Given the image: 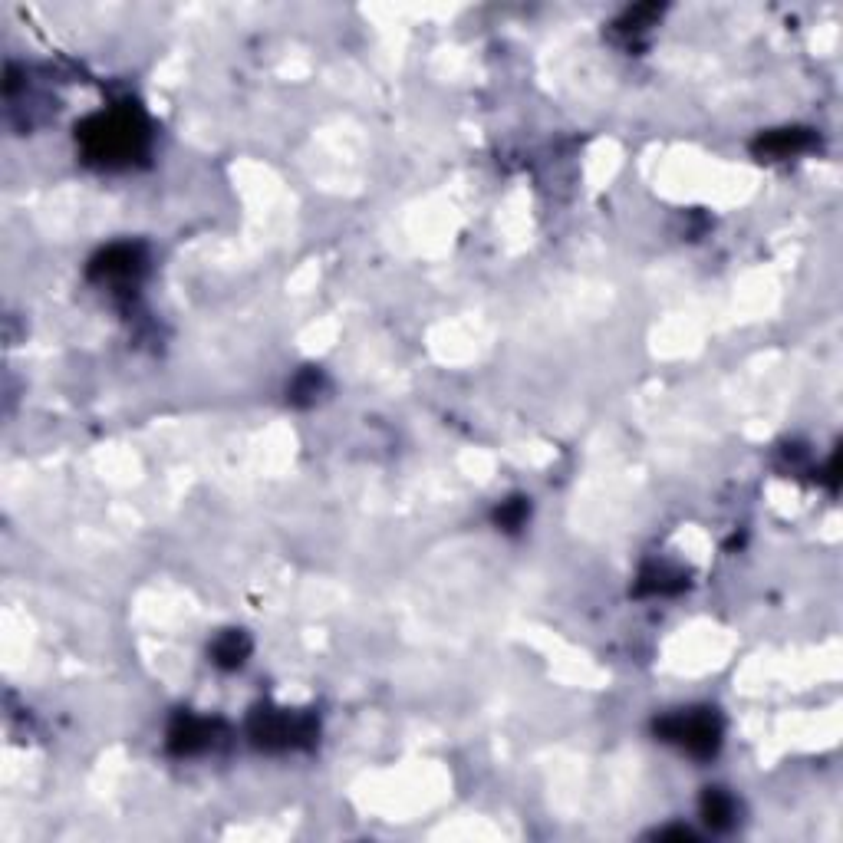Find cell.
<instances>
[{
  "label": "cell",
  "instance_id": "6da1fadb",
  "mask_svg": "<svg viewBox=\"0 0 843 843\" xmlns=\"http://www.w3.org/2000/svg\"><path fill=\"white\" fill-rule=\"evenodd\" d=\"M145 122L136 109H116V112H99V116L86 119L76 129V139L83 142L89 159L96 162H126L145 145Z\"/></svg>",
  "mask_w": 843,
  "mask_h": 843
},
{
  "label": "cell",
  "instance_id": "7a4b0ae2",
  "mask_svg": "<svg viewBox=\"0 0 843 843\" xmlns=\"http://www.w3.org/2000/svg\"><path fill=\"white\" fill-rule=\"evenodd\" d=\"M656 732L666 741H676L695 758H712L722 745V722L712 712H685L662 718Z\"/></svg>",
  "mask_w": 843,
  "mask_h": 843
},
{
  "label": "cell",
  "instance_id": "3957f363",
  "mask_svg": "<svg viewBox=\"0 0 843 843\" xmlns=\"http://www.w3.org/2000/svg\"><path fill=\"white\" fill-rule=\"evenodd\" d=\"M317 735V725L307 715H290V712H271L261 708L251 718V738L261 748H297L310 745V738Z\"/></svg>",
  "mask_w": 843,
  "mask_h": 843
},
{
  "label": "cell",
  "instance_id": "277c9868",
  "mask_svg": "<svg viewBox=\"0 0 843 843\" xmlns=\"http://www.w3.org/2000/svg\"><path fill=\"white\" fill-rule=\"evenodd\" d=\"M142 267H145L142 247L112 244L99 257H93V264H89V277L99 280V284H129V280H136L142 274Z\"/></svg>",
  "mask_w": 843,
  "mask_h": 843
},
{
  "label": "cell",
  "instance_id": "5b68a950",
  "mask_svg": "<svg viewBox=\"0 0 843 843\" xmlns=\"http://www.w3.org/2000/svg\"><path fill=\"white\" fill-rule=\"evenodd\" d=\"M211 745V725L201 722V718L182 715L168 732V748L175 755H195V751H205Z\"/></svg>",
  "mask_w": 843,
  "mask_h": 843
},
{
  "label": "cell",
  "instance_id": "8992f818",
  "mask_svg": "<svg viewBox=\"0 0 843 843\" xmlns=\"http://www.w3.org/2000/svg\"><path fill=\"white\" fill-rule=\"evenodd\" d=\"M811 145V132L807 129H781V132H768V136L758 139V155H768V159H788V155L804 152Z\"/></svg>",
  "mask_w": 843,
  "mask_h": 843
},
{
  "label": "cell",
  "instance_id": "52a82bcc",
  "mask_svg": "<svg viewBox=\"0 0 843 843\" xmlns=\"http://www.w3.org/2000/svg\"><path fill=\"white\" fill-rule=\"evenodd\" d=\"M247 653H251V639L238 633V629H231V633H224L215 643L211 659H215V666H221V669H238V666H244Z\"/></svg>",
  "mask_w": 843,
  "mask_h": 843
},
{
  "label": "cell",
  "instance_id": "ba28073f",
  "mask_svg": "<svg viewBox=\"0 0 843 843\" xmlns=\"http://www.w3.org/2000/svg\"><path fill=\"white\" fill-rule=\"evenodd\" d=\"M702 817L712 830H728L735 824V801L725 791L708 788L702 797Z\"/></svg>",
  "mask_w": 843,
  "mask_h": 843
},
{
  "label": "cell",
  "instance_id": "9c48e42d",
  "mask_svg": "<svg viewBox=\"0 0 843 843\" xmlns=\"http://www.w3.org/2000/svg\"><path fill=\"white\" fill-rule=\"evenodd\" d=\"M685 587V577L669 567H653L639 577V593H676Z\"/></svg>",
  "mask_w": 843,
  "mask_h": 843
},
{
  "label": "cell",
  "instance_id": "30bf717a",
  "mask_svg": "<svg viewBox=\"0 0 843 843\" xmlns=\"http://www.w3.org/2000/svg\"><path fill=\"white\" fill-rule=\"evenodd\" d=\"M320 389H323L320 369H303V373L294 379V386H290V402H294V406H310V402H317Z\"/></svg>",
  "mask_w": 843,
  "mask_h": 843
},
{
  "label": "cell",
  "instance_id": "8fae6325",
  "mask_svg": "<svg viewBox=\"0 0 843 843\" xmlns=\"http://www.w3.org/2000/svg\"><path fill=\"white\" fill-rule=\"evenodd\" d=\"M527 514H531V504H527L524 498H511L494 511V521H498L501 531H517V527H524Z\"/></svg>",
  "mask_w": 843,
  "mask_h": 843
}]
</instances>
